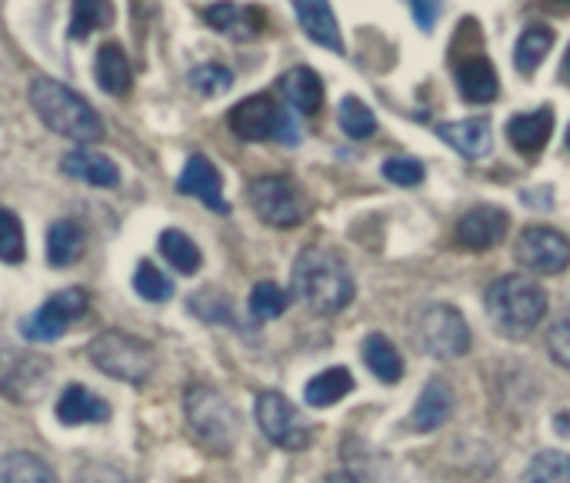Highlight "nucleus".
Masks as SVG:
<instances>
[{
	"label": "nucleus",
	"mask_w": 570,
	"mask_h": 483,
	"mask_svg": "<svg viewBox=\"0 0 570 483\" xmlns=\"http://www.w3.org/2000/svg\"><path fill=\"white\" fill-rule=\"evenodd\" d=\"M294 294L314 314H341L354 300V277L341 254L327 247H307L294 260Z\"/></svg>",
	"instance_id": "nucleus-1"
},
{
	"label": "nucleus",
	"mask_w": 570,
	"mask_h": 483,
	"mask_svg": "<svg viewBox=\"0 0 570 483\" xmlns=\"http://www.w3.org/2000/svg\"><path fill=\"white\" fill-rule=\"evenodd\" d=\"M30 107L33 114L60 137L77 140V144H94L104 137V120L100 114L67 83L53 80V77H33L30 80Z\"/></svg>",
	"instance_id": "nucleus-2"
},
{
	"label": "nucleus",
	"mask_w": 570,
	"mask_h": 483,
	"mask_svg": "<svg viewBox=\"0 0 570 483\" xmlns=\"http://www.w3.org/2000/svg\"><path fill=\"white\" fill-rule=\"evenodd\" d=\"M484 307H488V317L494 321V327L504 337L521 341L544 321L548 294H544V287L538 280H531L524 274H508V277H498L488 287Z\"/></svg>",
	"instance_id": "nucleus-3"
},
{
	"label": "nucleus",
	"mask_w": 570,
	"mask_h": 483,
	"mask_svg": "<svg viewBox=\"0 0 570 483\" xmlns=\"http://www.w3.org/2000/svg\"><path fill=\"white\" fill-rule=\"evenodd\" d=\"M184 414H187V427L194 434V441L210 451V454H227L240 434V421L237 411L210 387H190L184 397Z\"/></svg>",
	"instance_id": "nucleus-4"
},
{
	"label": "nucleus",
	"mask_w": 570,
	"mask_h": 483,
	"mask_svg": "<svg viewBox=\"0 0 570 483\" xmlns=\"http://www.w3.org/2000/svg\"><path fill=\"white\" fill-rule=\"evenodd\" d=\"M87 357L97 371H104L107 377H114L120 384H144V381H150V374L157 367L154 347L124 331H107V334L94 337V344L87 347Z\"/></svg>",
	"instance_id": "nucleus-5"
},
{
	"label": "nucleus",
	"mask_w": 570,
	"mask_h": 483,
	"mask_svg": "<svg viewBox=\"0 0 570 483\" xmlns=\"http://www.w3.org/2000/svg\"><path fill=\"white\" fill-rule=\"evenodd\" d=\"M230 130L247 140V144H264V140H281V144H297V124L291 114L271 97V93H254L244 97L230 114H227Z\"/></svg>",
	"instance_id": "nucleus-6"
},
{
	"label": "nucleus",
	"mask_w": 570,
	"mask_h": 483,
	"mask_svg": "<svg viewBox=\"0 0 570 483\" xmlns=\"http://www.w3.org/2000/svg\"><path fill=\"white\" fill-rule=\"evenodd\" d=\"M414 341L428 357L438 361H458L471 351V327L451 304H431L417 314Z\"/></svg>",
	"instance_id": "nucleus-7"
},
{
	"label": "nucleus",
	"mask_w": 570,
	"mask_h": 483,
	"mask_svg": "<svg viewBox=\"0 0 570 483\" xmlns=\"http://www.w3.org/2000/svg\"><path fill=\"white\" fill-rule=\"evenodd\" d=\"M247 204L267 227H281V230L297 227L307 217L304 190L291 177H281V174H267V177L250 180Z\"/></svg>",
	"instance_id": "nucleus-8"
},
{
	"label": "nucleus",
	"mask_w": 570,
	"mask_h": 483,
	"mask_svg": "<svg viewBox=\"0 0 570 483\" xmlns=\"http://www.w3.org/2000/svg\"><path fill=\"white\" fill-rule=\"evenodd\" d=\"M50 361L27 347H10L0 341V394L13 404H33L50 384Z\"/></svg>",
	"instance_id": "nucleus-9"
},
{
	"label": "nucleus",
	"mask_w": 570,
	"mask_h": 483,
	"mask_svg": "<svg viewBox=\"0 0 570 483\" xmlns=\"http://www.w3.org/2000/svg\"><path fill=\"white\" fill-rule=\"evenodd\" d=\"M254 414H257L261 434H264L271 444H277V447H284V451H304V447L311 444V431H307L304 417L297 414V407H294L284 394H277V391L261 394Z\"/></svg>",
	"instance_id": "nucleus-10"
},
{
	"label": "nucleus",
	"mask_w": 570,
	"mask_h": 483,
	"mask_svg": "<svg viewBox=\"0 0 570 483\" xmlns=\"http://www.w3.org/2000/svg\"><path fill=\"white\" fill-rule=\"evenodd\" d=\"M514 257H518L521 267H528L534 274H544V277H554V274L568 270L570 240L554 227H524L521 237H518Z\"/></svg>",
	"instance_id": "nucleus-11"
},
{
	"label": "nucleus",
	"mask_w": 570,
	"mask_h": 483,
	"mask_svg": "<svg viewBox=\"0 0 570 483\" xmlns=\"http://www.w3.org/2000/svg\"><path fill=\"white\" fill-rule=\"evenodd\" d=\"M83 310H87V294L80 287H67V290L53 294L40 310H33L20 324V331L27 341H57L70 331L73 321L83 317Z\"/></svg>",
	"instance_id": "nucleus-12"
},
{
	"label": "nucleus",
	"mask_w": 570,
	"mask_h": 483,
	"mask_svg": "<svg viewBox=\"0 0 570 483\" xmlns=\"http://www.w3.org/2000/svg\"><path fill=\"white\" fill-rule=\"evenodd\" d=\"M177 190L187 197H197L204 207H210L214 214H230V204L224 200V180L220 170L204 157V154H190L180 177H177Z\"/></svg>",
	"instance_id": "nucleus-13"
},
{
	"label": "nucleus",
	"mask_w": 570,
	"mask_h": 483,
	"mask_svg": "<svg viewBox=\"0 0 570 483\" xmlns=\"http://www.w3.org/2000/svg\"><path fill=\"white\" fill-rule=\"evenodd\" d=\"M511 217L501 207H474L458 220V240L468 250H491L508 237Z\"/></svg>",
	"instance_id": "nucleus-14"
},
{
	"label": "nucleus",
	"mask_w": 570,
	"mask_h": 483,
	"mask_svg": "<svg viewBox=\"0 0 570 483\" xmlns=\"http://www.w3.org/2000/svg\"><path fill=\"white\" fill-rule=\"evenodd\" d=\"M204 20L224 33V37H234V40H250L264 30V10L254 7V3H234V0H217L210 7H204Z\"/></svg>",
	"instance_id": "nucleus-15"
},
{
	"label": "nucleus",
	"mask_w": 570,
	"mask_h": 483,
	"mask_svg": "<svg viewBox=\"0 0 570 483\" xmlns=\"http://www.w3.org/2000/svg\"><path fill=\"white\" fill-rule=\"evenodd\" d=\"M438 137H441L448 147H454L461 157H468V160H481V157H488L491 147H494V134H491V120H488V117L438 124Z\"/></svg>",
	"instance_id": "nucleus-16"
},
{
	"label": "nucleus",
	"mask_w": 570,
	"mask_h": 483,
	"mask_svg": "<svg viewBox=\"0 0 570 483\" xmlns=\"http://www.w3.org/2000/svg\"><path fill=\"white\" fill-rule=\"evenodd\" d=\"M294 3V13H297V23L304 27V33L334 50V53H344V37H341V27H337V17L331 10V0H291Z\"/></svg>",
	"instance_id": "nucleus-17"
},
{
	"label": "nucleus",
	"mask_w": 570,
	"mask_h": 483,
	"mask_svg": "<svg viewBox=\"0 0 570 483\" xmlns=\"http://www.w3.org/2000/svg\"><path fill=\"white\" fill-rule=\"evenodd\" d=\"M454 73H458V90H461V97L468 103H491V100H498L501 80H498L494 63L484 53L468 57L464 63H458Z\"/></svg>",
	"instance_id": "nucleus-18"
},
{
	"label": "nucleus",
	"mask_w": 570,
	"mask_h": 483,
	"mask_svg": "<svg viewBox=\"0 0 570 483\" xmlns=\"http://www.w3.org/2000/svg\"><path fill=\"white\" fill-rule=\"evenodd\" d=\"M554 134V110L551 107H541V110H531V114H518L508 120V140L514 144V150L534 157L548 147Z\"/></svg>",
	"instance_id": "nucleus-19"
},
{
	"label": "nucleus",
	"mask_w": 570,
	"mask_h": 483,
	"mask_svg": "<svg viewBox=\"0 0 570 483\" xmlns=\"http://www.w3.org/2000/svg\"><path fill=\"white\" fill-rule=\"evenodd\" d=\"M57 421L67 424V427H77V424H104V421H110V407L90 387L70 384L60 394V401H57Z\"/></svg>",
	"instance_id": "nucleus-20"
},
{
	"label": "nucleus",
	"mask_w": 570,
	"mask_h": 483,
	"mask_svg": "<svg viewBox=\"0 0 570 483\" xmlns=\"http://www.w3.org/2000/svg\"><path fill=\"white\" fill-rule=\"evenodd\" d=\"M60 170L67 177H77V180L90 184V187H117L120 184V167L110 157H104L97 150H83V147L63 154Z\"/></svg>",
	"instance_id": "nucleus-21"
},
{
	"label": "nucleus",
	"mask_w": 570,
	"mask_h": 483,
	"mask_svg": "<svg viewBox=\"0 0 570 483\" xmlns=\"http://www.w3.org/2000/svg\"><path fill=\"white\" fill-rule=\"evenodd\" d=\"M454 414V391L444 381H428V387L417 397V407L411 414V431L417 434H431L441 424H448Z\"/></svg>",
	"instance_id": "nucleus-22"
},
{
	"label": "nucleus",
	"mask_w": 570,
	"mask_h": 483,
	"mask_svg": "<svg viewBox=\"0 0 570 483\" xmlns=\"http://www.w3.org/2000/svg\"><path fill=\"white\" fill-rule=\"evenodd\" d=\"M281 93L304 117H311V114H317L324 107V80L311 67H291L281 77Z\"/></svg>",
	"instance_id": "nucleus-23"
},
{
	"label": "nucleus",
	"mask_w": 570,
	"mask_h": 483,
	"mask_svg": "<svg viewBox=\"0 0 570 483\" xmlns=\"http://www.w3.org/2000/svg\"><path fill=\"white\" fill-rule=\"evenodd\" d=\"M94 77H97L100 90H104V93H110V97H124V93H130V87H134V73H130V60H127V53H124V47H120V43H104V47L97 50Z\"/></svg>",
	"instance_id": "nucleus-24"
},
{
	"label": "nucleus",
	"mask_w": 570,
	"mask_h": 483,
	"mask_svg": "<svg viewBox=\"0 0 570 483\" xmlns=\"http://www.w3.org/2000/svg\"><path fill=\"white\" fill-rule=\"evenodd\" d=\"M551 47H554V30L548 23H528L524 33L514 43V67L524 77H531L544 63V57L551 53Z\"/></svg>",
	"instance_id": "nucleus-25"
},
{
	"label": "nucleus",
	"mask_w": 570,
	"mask_h": 483,
	"mask_svg": "<svg viewBox=\"0 0 570 483\" xmlns=\"http://www.w3.org/2000/svg\"><path fill=\"white\" fill-rule=\"evenodd\" d=\"M351 391H354V377H351V371H347V367H331V371H324V374H317V377H311V381H307V387H304V401H307L311 407L324 411V407L341 404Z\"/></svg>",
	"instance_id": "nucleus-26"
},
{
	"label": "nucleus",
	"mask_w": 570,
	"mask_h": 483,
	"mask_svg": "<svg viewBox=\"0 0 570 483\" xmlns=\"http://www.w3.org/2000/svg\"><path fill=\"white\" fill-rule=\"evenodd\" d=\"M361 354H364L367 371H371L377 381L397 384V381L404 377V357L397 354V347H394L384 334H371V337L364 341Z\"/></svg>",
	"instance_id": "nucleus-27"
},
{
	"label": "nucleus",
	"mask_w": 570,
	"mask_h": 483,
	"mask_svg": "<svg viewBox=\"0 0 570 483\" xmlns=\"http://www.w3.org/2000/svg\"><path fill=\"white\" fill-rule=\"evenodd\" d=\"M83 254V230L73 220H57L47 230V264L70 267Z\"/></svg>",
	"instance_id": "nucleus-28"
},
{
	"label": "nucleus",
	"mask_w": 570,
	"mask_h": 483,
	"mask_svg": "<svg viewBox=\"0 0 570 483\" xmlns=\"http://www.w3.org/2000/svg\"><path fill=\"white\" fill-rule=\"evenodd\" d=\"M160 254H164V260H167L177 274H184V277L197 274L200 264H204L200 247H197L184 230H174V227L160 234Z\"/></svg>",
	"instance_id": "nucleus-29"
},
{
	"label": "nucleus",
	"mask_w": 570,
	"mask_h": 483,
	"mask_svg": "<svg viewBox=\"0 0 570 483\" xmlns=\"http://www.w3.org/2000/svg\"><path fill=\"white\" fill-rule=\"evenodd\" d=\"M0 483H57V477L40 457L27 451H13L0 457Z\"/></svg>",
	"instance_id": "nucleus-30"
},
{
	"label": "nucleus",
	"mask_w": 570,
	"mask_h": 483,
	"mask_svg": "<svg viewBox=\"0 0 570 483\" xmlns=\"http://www.w3.org/2000/svg\"><path fill=\"white\" fill-rule=\"evenodd\" d=\"M337 120H341V130H344L347 137H354V140H367V137L377 134V117H374V110H371L364 100H357V97H344V100H341Z\"/></svg>",
	"instance_id": "nucleus-31"
},
{
	"label": "nucleus",
	"mask_w": 570,
	"mask_h": 483,
	"mask_svg": "<svg viewBox=\"0 0 570 483\" xmlns=\"http://www.w3.org/2000/svg\"><path fill=\"white\" fill-rule=\"evenodd\" d=\"M110 23V0H73L70 10V37L87 40L94 30Z\"/></svg>",
	"instance_id": "nucleus-32"
},
{
	"label": "nucleus",
	"mask_w": 570,
	"mask_h": 483,
	"mask_svg": "<svg viewBox=\"0 0 570 483\" xmlns=\"http://www.w3.org/2000/svg\"><path fill=\"white\" fill-rule=\"evenodd\" d=\"M134 290H137L144 300H150V304H164V300H170V297H174V284H170V277H167L157 264H150V260H140V264H137Z\"/></svg>",
	"instance_id": "nucleus-33"
},
{
	"label": "nucleus",
	"mask_w": 570,
	"mask_h": 483,
	"mask_svg": "<svg viewBox=\"0 0 570 483\" xmlns=\"http://www.w3.org/2000/svg\"><path fill=\"white\" fill-rule=\"evenodd\" d=\"M27 257V240H23V224L13 210L0 207V260L3 264H20Z\"/></svg>",
	"instance_id": "nucleus-34"
},
{
	"label": "nucleus",
	"mask_w": 570,
	"mask_h": 483,
	"mask_svg": "<svg viewBox=\"0 0 570 483\" xmlns=\"http://www.w3.org/2000/svg\"><path fill=\"white\" fill-rule=\"evenodd\" d=\"M247 307H250V317H254V321H274V317H281V314L287 310V290H281V287L271 284V280H264V284H257V287L250 290Z\"/></svg>",
	"instance_id": "nucleus-35"
},
{
	"label": "nucleus",
	"mask_w": 570,
	"mask_h": 483,
	"mask_svg": "<svg viewBox=\"0 0 570 483\" xmlns=\"http://www.w3.org/2000/svg\"><path fill=\"white\" fill-rule=\"evenodd\" d=\"M528 483H570V457L561 451H541L528 467Z\"/></svg>",
	"instance_id": "nucleus-36"
},
{
	"label": "nucleus",
	"mask_w": 570,
	"mask_h": 483,
	"mask_svg": "<svg viewBox=\"0 0 570 483\" xmlns=\"http://www.w3.org/2000/svg\"><path fill=\"white\" fill-rule=\"evenodd\" d=\"M190 87L200 97H220L234 87V73L224 63H200L190 70Z\"/></svg>",
	"instance_id": "nucleus-37"
},
{
	"label": "nucleus",
	"mask_w": 570,
	"mask_h": 483,
	"mask_svg": "<svg viewBox=\"0 0 570 483\" xmlns=\"http://www.w3.org/2000/svg\"><path fill=\"white\" fill-rule=\"evenodd\" d=\"M190 310L200 321H207V324H230V300L220 290H214V287H204L200 294H194L190 297Z\"/></svg>",
	"instance_id": "nucleus-38"
},
{
	"label": "nucleus",
	"mask_w": 570,
	"mask_h": 483,
	"mask_svg": "<svg viewBox=\"0 0 570 483\" xmlns=\"http://www.w3.org/2000/svg\"><path fill=\"white\" fill-rule=\"evenodd\" d=\"M381 174L391 180V184H397V187H417V184H424V164L421 160H414V157H391V160H384L381 164Z\"/></svg>",
	"instance_id": "nucleus-39"
},
{
	"label": "nucleus",
	"mask_w": 570,
	"mask_h": 483,
	"mask_svg": "<svg viewBox=\"0 0 570 483\" xmlns=\"http://www.w3.org/2000/svg\"><path fill=\"white\" fill-rule=\"evenodd\" d=\"M548 354H551L561 367H570V317L558 321V324L548 331Z\"/></svg>",
	"instance_id": "nucleus-40"
},
{
	"label": "nucleus",
	"mask_w": 570,
	"mask_h": 483,
	"mask_svg": "<svg viewBox=\"0 0 570 483\" xmlns=\"http://www.w3.org/2000/svg\"><path fill=\"white\" fill-rule=\"evenodd\" d=\"M407 7H411V17L417 20V27L424 33H431L434 23L441 20V0H411Z\"/></svg>",
	"instance_id": "nucleus-41"
},
{
	"label": "nucleus",
	"mask_w": 570,
	"mask_h": 483,
	"mask_svg": "<svg viewBox=\"0 0 570 483\" xmlns=\"http://www.w3.org/2000/svg\"><path fill=\"white\" fill-rule=\"evenodd\" d=\"M77 483H127L114 467H104V464H87L83 471H80V477Z\"/></svg>",
	"instance_id": "nucleus-42"
},
{
	"label": "nucleus",
	"mask_w": 570,
	"mask_h": 483,
	"mask_svg": "<svg viewBox=\"0 0 570 483\" xmlns=\"http://www.w3.org/2000/svg\"><path fill=\"white\" fill-rule=\"evenodd\" d=\"M548 3V10H554V13H570V0H544Z\"/></svg>",
	"instance_id": "nucleus-43"
},
{
	"label": "nucleus",
	"mask_w": 570,
	"mask_h": 483,
	"mask_svg": "<svg viewBox=\"0 0 570 483\" xmlns=\"http://www.w3.org/2000/svg\"><path fill=\"white\" fill-rule=\"evenodd\" d=\"M324 483H357V481H354L351 474H331Z\"/></svg>",
	"instance_id": "nucleus-44"
},
{
	"label": "nucleus",
	"mask_w": 570,
	"mask_h": 483,
	"mask_svg": "<svg viewBox=\"0 0 570 483\" xmlns=\"http://www.w3.org/2000/svg\"><path fill=\"white\" fill-rule=\"evenodd\" d=\"M558 434H570V417H568V414H561V417H558Z\"/></svg>",
	"instance_id": "nucleus-45"
},
{
	"label": "nucleus",
	"mask_w": 570,
	"mask_h": 483,
	"mask_svg": "<svg viewBox=\"0 0 570 483\" xmlns=\"http://www.w3.org/2000/svg\"><path fill=\"white\" fill-rule=\"evenodd\" d=\"M561 77L570 80V47H568V57H564V70H561Z\"/></svg>",
	"instance_id": "nucleus-46"
},
{
	"label": "nucleus",
	"mask_w": 570,
	"mask_h": 483,
	"mask_svg": "<svg viewBox=\"0 0 570 483\" xmlns=\"http://www.w3.org/2000/svg\"><path fill=\"white\" fill-rule=\"evenodd\" d=\"M568 147H570V127H568Z\"/></svg>",
	"instance_id": "nucleus-47"
}]
</instances>
